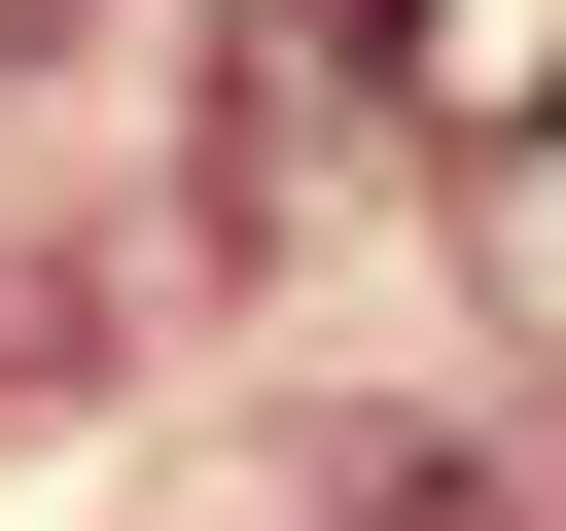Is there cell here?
I'll return each instance as SVG.
<instances>
[{
	"label": "cell",
	"mask_w": 566,
	"mask_h": 531,
	"mask_svg": "<svg viewBox=\"0 0 566 531\" xmlns=\"http://www.w3.org/2000/svg\"><path fill=\"white\" fill-rule=\"evenodd\" d=\"M389 106H424V35H389V0H248V71H212V142H248V212H318V177L389 142Z\"/></svg>",
	"instance_id": "1"
},
{
	"label": "cell",
	"mask_w": 566,
	"mask_h": 531,
	"mask_svg": "<svg viewBox=\"0 0 566 531\" xmlns=\"http://www.w3.org/2000/svg\"><path fill=\"white\" fill-rule=\"evenodd\" d=\"M389 531H424V496H389Z\"/></svg>",
	"instance_id": "4"
},
{
	"label": "cell",
	"mask_w": 566,
	"mask_h": 531,
	"mask_svg": "<svg viewBox=\"0 0 566 531\" xmlns=\"http://www.w3.org/2000/svg\"><path fill=\"white\" fill-rule=\"evenodd\" d=\"M495 283H531V319H566V106H531V142H495Z\"/></svg>",
	"instance_id": "2"
},
{
	"label": "cell",
	"mask_w": 566,
	"mask_h": 531,
	"mask_svg": "<svg viewBox=\"0 0 566 531\" xmlns=\"http://www.w3.org/2000/svg\"><path fill=\"white\" fill-rule=\"evenodd\" d=\"M35 35H71V0H0V71H35Z\"/></svg>",
	"instance_id": "3"
}]
</instances>
